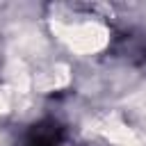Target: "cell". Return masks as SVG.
<instances>
[{"mask_svg":"<svg viewBox=\"0 0 146 146\" xmlns=\"http://www.w3.org/2000/svg\"><path fill=\"white\" fill-rule=\"evenodd\" d=\"M59 137H62L59 125L52 123V121H46V123L34 125V128L27 132L23 146H57Z\"/></svg>","mask_w":146,"mask_h":146,"instance_id":"obj_1","label":"cell"}]
</instances>
